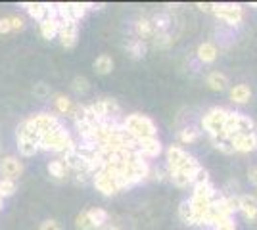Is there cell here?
I'll return each mask as SVG.
<instances>
[{
	"label": "cell",
	"instance_id": "6da1fadb",
	"mask_svg": "<svg viewBox=\"0 0 257 230\" xmlns=\"http://www.w3.org/2000/svg\"><path fill=\"white\" fill-rule=\"evenodd\" d=\"M39 148L44 152H56V153H69L73 152L77 146L71 138V134L65 131L64 125L56 127L54 131L46 132L39 140Z\"/></svg>",
	"mask_w": 257,
	"mask_h": 230
},
{
	"label": "cell",
	"instance_id": "9c48e42d",
	"mask_svg": "<svg viewBox=\"0 0 257 230\" xmlns=\"http://www.w3.org/2000/svg\"><path fill=\"white\" fill-rule=\"evenodd\" d=\"M23 173V163L16 155H4L0 157V176L4 180H18Z\"/></svg>",
	"mask_w": 257,
	"mask_h": 230
},
{
	"label": "cell",
	"instance_id": "f6af8a7d",
	"mask_svg": "<svg viewBox=\"0 0 257 230\" xmlns=\"http://www.w3.org/2000/svg\"><path fill=\"white\" fill-rule=\"evenodd\" d=\"M255 197H257V190H255Z\"/></svg>",
	"mask_w": 257,
	"mask_h": 230
},
{
	"label": "cell",
	"instance_id": "74e56055",
	"mask_svg": "<svg viewBox=\"0 0 257 230\" xmlns=\"http://www.w3.org/2000/svg\"><path fill=\"white\" fill-rule=\"evenodd\" d=\"M10 22H12V33L22 31L23 27H25V22H23V18H20V16H10Z\"/></svg>",
	"mask_w": 257,
	"mask_h": 230
},
{
	"label": "cell",
	"instance_id": "f35d334b",
	"mask_svg": "<svg viewBox=\"0 0 257 230\" xmlns=\"http://www.w3.org/2000/svg\"><path fill=\"white\" fill-rule=\"evenodd\" d=\"M8 33H12L10 16H6V18H0V35H8Z\"/></svg>",
	"mask_w": 257,
	"mask_h": 230
},
{
	"label": "cell",
	"instance_id": "d6a6232c",
	"mask_svg": "<svg viewBox=\"0 0 257 230\" xmlns=\"http://www.w3.org/2000/svg\"><path fill=\"white\" fill-rule=\"evenodd\" d=\"M16 190H18V184H16L14 180H4V178H0V197H2V199L12 197L16 194Z\"/></svg>",
	"mask_w": 257,
	"mask_h": 230
},
{
	"label": "cell",
	"instance_id": "ffe728a7",
	"mask_svg": "<svg viewBox=\"0 0 257 230\" xmlns=\"http://www.w3.org/2000/svg\"><path fill=\"white\" fill-rule=\"evenodd\" d=\"M230 100L236 102V104H246L251 100V88L247 87V85H234V87L230 88Z\"/></svg>",
	"mask_w": 257,
	"mask_h": 230
},
{
	"label": "cell",
	"instance_id": "60d3db41",
	"mask_svg": "<svg viewBox=\"0 0 257 230\" xmlns=\"http://www.w3.org/2000/svg\"><path fill=\"white\" fill-rule=\"evenodd\" d=\"M247 176H249V182H253V184L257 186V169H251Z\"/></svg>",
	"mask_w": 257,
	"mask_h": 230
},
{
	"label": "cell",
	"instance_id": "8d00e7d4",
	"mask_svg": "<svg viewBox=\"0 0 257 230\" xmlns=\"http://www.w3.org/2000/svg\"><path fill=\"white\" fill-rule=\"evenodd\" d=\"M39 230H62V226H60V222L56 219H46L41 222Z\"/></svg>",
	"mask_w": 257,
	"mask_h": 230
},
{
	"label": "cell",
	"instance_id": "7bdbcfd3",
	"mask_svg": "<svg viewBox=\"0 0 257 230\" xmlns=\"http://www.w3.org/2000/svg\"><path fill=\"white\" fill-rule=\"evenodd\" d=\"M102 230H119V228L113 226V224H106V226H102Z\"/></svg>",
	"mask_w": 257,
	"mask_h": 230
},
{
	"label": "cell",
	"instance_id": "1f68e13d",
	"mask_svg": "<svg viewBox=\"0 0 257 230\" xmlns=\"http://www.w3.org/2000/svg\"><path fill=\"white\" fill-rule=\"evenodd\" d=\"M75 228L77 230H96V226L92 224V220L88 217L86 211H81L75 217Z\"/></svg>",
	"mask_w": 257,
	"mask_h": 230
},
{
	"label": "cell",
	"instance_id": "484cf974",
	"mask_svg": "<svg viewBox=\"0 0 257 230\" xmlns=\"http://www.w3.org/2000/svg\"><path fill=\"white\" fill-rule=\"evenodd\" d=\"M200 134H202V131L198 127H186L179 132V140L182 144H194L200 140Z\"/></svg>",
	"mask_w": 257,
	"mask_h": 230
},
{
	"label": "cell",
	"instance_id": "7c38bea8",
	"mask_svg": "<svg viewBox=\"0 0 257 230\" xmlns=\"http://www.w3.org/2000/svg\"><path fill=\"white\" fill-rule=\"evenodd\" d=\"M92 182H94V188H96L98 192L106 197H111V196H115V194L121 192L119 186H117V182H115L109 175H106L102 169L92 175Z\"/></svg>",
	"mask_w": 257,
	"mask_h": 230
},
{
	"label": "cell",
	"instance_id": "9a60e30c",
	"mask_svg": "<svg viewBox=\"0 0 257 230\" xmlns=\"http://www.w3.org/2000/svg\"><path fill=\"white\" fill-rule=\"evenodd\" d=\"M135 33H137V39H139V41L148 43V41H152V39L158 35V31H156L152 20H148V18H139L137 23H135Z\"/></svg>",
	"mask_w": 257,
	"mask_h": 230
},
{
	"label": "cell",
	"instance_id": "f1b7e54d",
	"mask_svg": "<svg viewBox=\"0 0 257 230\" xmlns=\"http://www.w3.org/2000/svg\"><path fill=\"white\" fill-rule=\"evenodd\" d=\"M255 132V123L246 115H238V134H253Z\"/></svg>",
	"mask_w": 257,
	"mask_h": 230
},
{
	"label": "cell",
	"instance_id": "8fae6325",
	"mask_svg": "<svg viewBox=\"0 0 257 230\" xmlns=\"http://www.w3.org/2000/svg\"><path fill=\"white\" fill-rule=\"evenodd\" d=\"M23 8L33 20L41 23L46 18H56V4H46V2H23ZM58 20V18H56Z\"/></svg>",
	"mask_w": 257,
	"mask_h": 230
},
{
	"label": "cell",
	"instance_id": "836d02e7",
	"mask_svg": "<svg viewBox=\"0 0 257 230\" xmlns=\"http://www.w3.org/2000/svg\"><path fill=\"white\" fill-rule=\"evenodd\" d=\"M150 43H152L154 48H167V46H171L173 37L169 33H158L154 39H152Z\"/></svg>",
	"mask_w": 257,
	"mask_h": 230
},
{
	"label": "cell",
	"instance_id": "44dd1931",
	"mask_svg": "<svg viewBox=\"0 0 257 230\" xmlns=\"http://www.w3.org/2000/svg\"><path fill=\"white\" fill-rule=\"evenodd\" d=\"M125 50H127V54L133 58V60H142L144 54H146V43H142L139 39H131L127 41L125 44Z\"/></svg>",
	"mask_w": 257,
	"mask_h": 230
},
{
	"label": "cell",
	"instance_id": "e0dca14e",
	"mask_svg": "<svg viewBox=\"0 0 257 230\" xmlns=\"http://www.w3.org/2000/svg\"><path fill=\"white\" fill-rule=\"evenodd\" d=\"M205 83L215 92H223V90L228 88V77L225 73H221V71H211L209 75L205 77Z\"/></svg>",
	"mask_w": 257,
	"mask_h": 230
},
{
	"label": "cell",
	"instance_id": "b9f144b4",
	"mask_svg": "<svg viewBox=\"0 0 257 230\" xmlns=\"http://www.w3.org/2000/svg\"><path fill=\"white\" fill-rule=\"evenodd\" d=\"M35 94H39V96H43V94H46V87H44L43 83L39 85V87L35 88Z\"/></svg>",
	"mask_w": 257,
	"mask_h": 230
},
{
	"label": "cell",
	"instance_id": "52a82bcc",
	"mask_svg": "<svg viewBox=\"0 0 257 230\" xmlns=\"http://www.w3.org/2000/svg\"><path fill=\"white\" fill-rule=\"evenodd\" d=\"M219 20H223L228 25H238L244 18V12L240 4H213V12Z\"/></svg>",
	"mask_w": 257,
	"mask_h": 230
},
{
	"label": "cell",
	"instance_id": "5b68a950",
	"mask_svg": "<svg viewBox=\"0 0 257 230\" xmlns=\"http://www.w3.org/2000/svg\"><path fill=\"white\" fill-rule=\"evenodd\" d=\"M54 106H56L58 113L73 119L75 123L83 119V115H85V106H81L79 102H73L71 98H67L65 94H56L54 96Z\"/></svg>",
	"mask_w": 257,
	"mask_h": 230
},
{
	"label": "cell",
	"instance_id": "f546056e",
	"mask_svg": "<svg viewBox=\"0 0 257 230\" xmlns=\"http://www.w3.org/2000/svg\"><path fill=\"white\" fill-rule=\"evenodd\" d=\"M18 150H20V153H22L23 157H31L41 148H39V144L31 142V140H18Z\"/></svg>",
	"mask_w": 257,
	"mask_h": 230
},
{
	"label": "cell",
	"instance_id": "5bb4252c",
	"mask_svg": "<svg viewBox=\"0 0 257 230\" xmlns=\"http://www.w3.org/2000/svg\"><path fill=\"white\" fill-rule=\"evenodd\" d=\"M232 146H234V152L240 153H249L257 150V134H236L232 138Z\"/></svg>",
	"mask_w": 257,
	"mask_h": 230
},
{
	"label": "cell",
	"instance_id": "d590c367",
	"mask_svg": "<svg viewBox=\"0 0 257 230\" xmlns=\"http://www.w3.org/2000/svg\"><path fill=\"white\" fill-rule=\"evenodd\" d=\"M213 230H236V224L232 219H223L215 224Z\"/></svg>",
	"mask_w": 257,
	"mask_h": 230
},
{
	"label": "cell",
	"instance_id": "4316f807",
	"mask_svg": "<svg viewBox=\"0 0 257 230\" xmlns=\"http://www.w3.org/2000/svg\"><path fill=\"white\" fill-rule=\"evenodd\" d=\"M169 178H171V182L177 188H186L192 184V175H188V173H184V171L169 173Z\"/></svg>",
	"mask_w": 257,
	"mask_h": 230
},
{
	"label": "cell",
	"instance_id": "4fadbf2b",
	"mask_svg": "<svg viewBox=\"0 0 257 230\" xmlns=\"http://www.w3.org/2000/svg\"><path fill=\"white\" fill-rule=\"evenodd\" d=\"M137 150L140 152V155L144 159H154L161 153V142L158 136H152V138H144V140H139L137 144Z\"/></svg>",
	"mask_w": 257,
	"mask_h": 230
},
{
	"label": "cell",
	"instance_id": "d6986e66",
	"mask_svg": "<svg viewBox=\"0 0 257 230\" xmlns=\"http://www.w3.org/2000/svg\"><path fill=\"white\" fill-rule=\"evenodd\" d=\"M217 54H219V50H217V46L213 43H202L198 46V58H200V62H204V64H211L217 60Z\"/></svg>",
	"mask_w": 257,
	"mask_h": 230
},
{
	"label": "cell",
	"instance_id": "ac0fdd59",
	"mask_svg": "<svg viewBox=\"0 0 257 230\" xmlns=\"http://www.w3.org/2000/svg\"><path fill=\"white\" fill-rule=\"evenodd\" d=\"M58 25H60V22L56 18H46L39 23V31L43 35V39H46V41L56 39L58 37Z\"/></svg>",
	"mask_w": 257,
	"mask_h": 230
},
{
	"label": "cell",
	"instance_id": "8992f818",
	"mask_svg": "<svg viewBox=\"0 0 257 230\" xmlns=\"http://www.w3.org/2000/svg\"><path fill=\"white\" fill-rule=\"evenodd\" d=\"M88 4L81 2H65V4H56V18L58 22H75L79 23L85 18Z\"/></svg>",
	"mask_w": 257,
	"mask_h": 230
},
{
	"label": "cell",
	"instance_id": "83f0119b",
	"mask_svg": "<svg viewBox=\"0 0 257 230\" xmlns=\"http://www.w3.org/2000/svg\"><path fill=\"white\" fill-rule=\"evenodd\" d=\"M179 217L184 224H194V209H192V203H190V199H186V201H182L181 207H179Z\"/></svg>",
	"mask_w": 257,
	"mask_h": 230
},
{
	"label": "cell",
	"instance_id": "7a4b0ae2",
	"mask_svg": "<svg viewBox=\"0 0 257 230\" xmlns=\"http://www.w3.org/2000/svg\"><path fill=\"white\" fill-rule=\"evenodd\" d=\"M121 127L131 134L135 140H144V138H152L158 134V127L156 123L148 117V115H140V113H131L127 117H123Z\"/></svg>",
	"mask_w": 257,
	"mask_h": 230
},
{
	"label": "cell",
	"instance_id": "ba28073f",
	"mask_svg": "<svg viewBox=\"0 0 257 230\" xmlns=\"http://www.w3.org/2000/svg\"><path fill=\"white\" fill-rule=\"evenodd\" d=\"M58 39L65 50H71L79 41V23L75 22H60L58 25Z\"/></svg>",
	"mask_w": 257,
	"mask_h": 230
},
{
	"label": "cell",
	"instance_id": "4dcf8cb0",
	"mask_svg": "<svg viewBox=\"0 0 257 230\" xmlns=\"http://www.w3.org/2000/svg\"><path fill=\"white\" fill-rule=\"evenodd\" d=\"M71 88H73V92H77V94H86L90 90V81L83 75H77L71 81Z\"/></svg>",
	"mask_w": 257,
	"mask_h": 230
},
{
	"label": "cell",
	"instance_id": "7402d4cb",
	"mask_svg": "<svg viewBox=\"0 0 257 230\" xmlns=\"http://www.w3.org/2000/svg\"><path fill=\"white\" fill-rule=\"evenodd\" d=\"M46 171H48V175L52 176L54 180H65L67 178V167L62 159H54L50 163L46 165Z\"/></svg>",
	"mask_w": 257,
	"mask_h": 230
},
{
	"label": "cell",
	"instance_id": "603a6c76",
	"mask_svg": "<svg viewBox=\"0 0 257 230\" xmlns=\"http://www.w3.org/2000/svg\"><path fill=\"white\" fill-rule=\"evenodd\" d=\"M94 71H96L98 75H109L113 71V60H111V56L107 54L98 56L96 60H94Z\"/></svg>",
	"mask_w": 257,
	"mask_h": 230
},
{
	"label": "cell",
	"instance_id": "30bf717a",
	"mask_svg": "<svg viewBox=\"0 0 257 230\" xmlns=\"http://www.w3.org/2000/svg\"><path fill=\"white\" fill-rule=\"evenodd\" d=\"M27 119H29V123L35 127V131L39 132L41 136H44L46 132L54 131L56 127H60V125H62L60 119H58L56 115H52V113H35V115L27 117Z\"/></svg>",
	"mask_w": 257,
	"mask_h": 230
},
{
	"label": "cell",
	"instance_id": "ab89813d",
	"mask_svg": "<svg viewBox=\"0 0 257 230\" xmlns=\"http://www.w3.org/2000/svg\"><path fill=\"white\" fill-rule=\"evenodd\" d=\"M198 8L202 12H207V14H211L213 12V4H198Z\"/></svg>",
	"mask_w": 257,
	"mask_h": 230
},
{
	"label": "cell",
	"instance_id": "277c9868",
	"mask_svg": "<svg viewBox=\"0 0 257 230\" xmlns=\"http://www.w3.org/2000/svg\"><path fill=\"white\" fill-rule=\"evenodd\" d=\"M228 113H230V111L225 110V108H211V110L204 115V119H202L204 131L207 132L209 136H219V134H223L225 121H226V117H228Z\"/></svg>",
	"mask_w": 257,
	"mask_h": 230
},
{
	"label": "cell",
	"instance_id": "cb8c5ba5",
	"mask_svg": "<svg viewBox=\"0 0 257 230\" xmlns=\"http://www.w3.org/2000/svg\"><path fill=\"white\" fill-rule=\"evenodd\" d=\"M88 213V217H90V220H92V224L96 226V228H102V226H106L107 222V211L102 207H92L86 211Z\"/></svg>",
	"mask_w": 257,
	"mask_h": 230
},
{
	"label": "cell",
	"instance_id": "d4e9b609",
	"mask_svg": "<svg viewBox=\"0 0 257 230\" xmlns=\"http://www.w3.org/2000/svg\"><path fill=\"white\" fill-rule=\"evenodd\" d=\"M211 142L213 146L219 150V152L223 153H234V146H232V138H228V136H223V134H219V136H211Z\"/></svg>",
	"mask_w": 257,
	"mask_h": 230
},
{
	"label": "cell",
	"instance_id": "3957f363",
	"mask_svg": "<svg viewBox=\"0 0 257 230\" xmlns=\"http://www.w3.org/2000/svg\"><path fill=\"white\" fill-rule=\"evenodd\" d=\"M198 167H200L198 159H196L194 155H190L188 152H184L181 146L171 144V146L167 148V171H169V173L184 171V173L192 175Z\"/></svg>",
	"mask_w": 257,
	"mask_h": 230
},
{
	"label": "cell",
	"instance_id": "e575fe53",
	"mask_svg": "<svg viewBox=\"0 0 257 230\" xmlns=\"http://www.w3.org/2000/svg\"><path fill=\"white\" fill-rule=\"evenodd\" d=\"M209 182V173L205 171L204 167H198L192 173V186H198V184H207Z\"/></svg>",
	"mask_w": 257,
	"mask_h": 230
},
{
	"label": "cell",
	"instance_id": "ee69618b",
	"mask_svg": "<svg viewBox=\"0 0 257 230\" xmlns=\"http://www.w3.org/2000/svg\"><path fill=\"white\" fill-rule=\"evenodd\" d=\"M2 203H4V199H2V197H0V211H2Z\"/></svg>",
	"mask_w": 257,
	"mask_h": 230
},
{
	"label": "cell",
	"instance_id": "2e32d148",
	"mask_svg": "<svg viewBox=\"0 0 257 230\" xmlns=\"http://www.w3.org/2000/svg\"><path fill=\"white\" fill-rule=\"evenodd\" d=\"M240 213L244 215V219L249 222L257 220V197L251 194H244L240 196Z\"/></svg>",
	"mask_w": 257,
	"mask_h": 230
}]
</instances>
